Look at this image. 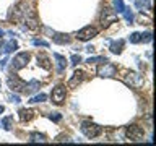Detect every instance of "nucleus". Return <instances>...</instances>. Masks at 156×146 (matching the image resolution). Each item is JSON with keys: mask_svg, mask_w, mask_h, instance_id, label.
Wrapping results in <instances>:
<instances>
[{"mask_svg": "<svg viewBox=\"0 0 156 146\" xmlns=\"http://www.w3.org/2000/svg\"><path fill=\"white\" fill-rule=\"evenodd\" d=\"M122 13H124V16H125V21H129L130 24L133 23V12H132L130 8H127V7H125V10H124Z\"/></svg>", "mask_w": 156, "mask_h": 146, "instance_id": "nucleus-23", "label": "nucleus"}, {"mask_svg": "<svg viewBox=\"0 0 156 146\" xmlns=\"http://www.w3.org/2000/svg\"><path fill=\"white\" fill-rule=\"evenodd\" d=\"M85 50H88V52H94V47H93V46H86Z\"/></svg>", "mask_w": 156, "mask_h": 146, "instance_id": "nucleus-32", "label": "nucleus"}, {"mask_svg": "<svg viewBox=\"0 0 156 146\" xmlns=\"http://www.w3.org/2000/svg\"><path fill=\"white\" fill-rule=\"evenodd\" d=\"M54 58L57 60V71H58V73H63V71H65V68H67L65 57L60 55V54H54Z\"/></svg>", "mask_w": 156, "mask_h": 146, "instance_id": "nucleus-12", "label": "nucleus"}, {"mask_svg": "<svg viewBox=\"0 0 156 146\" xmlns=\"http://www.w3.org/2000/svg\"><path fill=\"white\" fill-rule=\"evenodd\" d=\"M83 78H85V73H83L81 70H76L75 73H73V76L70 78V81H68V86L75 88L76 85H80V83L83 81Z\"/></svg>", "mask_w": 156, "mask_h": 146, "instance_id": "nucleus-11", "label": "nucleus"}, {"mask_svg": "<svg viewBox=\"0 0 156 146\" xmlns=\"http://www.w3.org/2000/svg\"><path fill=\"white\" fill-rule=\"evenodd\" d=\"M117 73V68L114 63H109V60L104 62V65L99 67V70H98V75L102 76V78H111V76H115Z\"/></svg>", "mask_w": 156, "mask_h": 146, "instance_id": "nucleus-7", "label": "nucleus"}, {"mask_svg": "<svg viewBox=\"0 0 156 146\" xmlns=\"http://www.w3.org/2000/svg\"><path fill=\"white\" fill-rule=\"evenodd\" d=\"M101 21H102V24H109V23H114V21H115V15L112 13V10H109V8H102Z\"/></svg>", "mask_w": 156, "mask_h": 146, "instance_id": "nucleus-9", "label": "nucleus"}, {"mask_svg": "<svg viewBox=\"0 0 156 146\" xmlns=\"http://www.w3.org/2000/svg\"><path fill=\"white\" fill-rule=\"evenodd\" d=\"M94 36H98V29L94 26H85L76 33V39L78 41H90Z\"/></svg>", "mask_w": 156, "mask_h": 146, "instance_id": "nucleus-4", "label": "nucleus"}, {"mask_svg": "<svg viewBox=\"0 0 156 146\" xmlns=\"http://www.w3.org/2000/svg\"><path fill=\"white\" fill-rule=\"evenodd\" d=\"M18 114H20V119H21L23 122H28V120H31V119H33L36 112H34L33 109H21V110L18 112Z\"/></svg>", "mask_w": 156, "mask_h": 146, "instance_id": "nucleus-16", "label": "nucleus"}, {"mask_svg": "<svg viewBox=\"0 0 156 146\" xmlns=\"http://www.w3.org/2000/svg\"><path fill=\"white\" fill-rule=\"evenodd\" d=\"M112 7H114L112 12H115V13H122L125 10V5H124L122 0H112Z\"/></svg>", "mask_w": 156, "mask_h": 146, "instance_id": "nucleus-20", "label": "nucleus"}, {"mask_svg": "<svg viewBox=\"0 0 156 146\" xmlns=\"http://www.w3.org/2000/svg\"><path fill=\"white\" fill-rule=\"evenodd\" d=\"M36 58H37V65L42 67L44 70H51L52 68V63H51V60H49V57L46 54H37Z\"/></svg>", "mask_w": 156, "mask_h": 146, "instance_id": "nucleus-10", "label": "nucleus"}, {"mask_svg": "<svg viewBox=\"0 0 156 146\" xmlns=\"http://www.w3.org/2000/svg\"><path fill=\"white\" fill-rule=\"evenodd\" d=\"M33 46H41V47H49V42L47 41H42V39H34L33 41Z\"/></svg>", "mask_w": 156, "mask_h": 146, "instance_id": "nucleus-26", "label": "nucleus"}, {"mask_svg": "<svg viewBox=\"0 0 156 146\" xmlns=\"http://www.w3.org/2000/svg\"><path fill=\"white\" fill-rule=\"evenodd\" d=\"M122 47H124V41L122 39H119L117 42H111V52L112 54H120Z\"/></svg>", "mask_w": 156, "mask_h": 146, "instance_id": "nucleus-19", "label": "nucleus"}, {"mask_svg": "<svg viewBox=\"0 0 156 146\" xmlns=\"http://www.w3.org/2000/svg\"><path fill=\"white\" fill-rule=\"evenodd\" d=\"M81 133L90 140L98 138V136L102 133V127L93 123V122H90V120H85V122H81Z\"/></svg>", "mask_w": 156, "mask_h": 146, "instance_id": "nucleus-1", "label": "nucleus"}, {"mask_svg": "<svg viewBox=\"0 0 156 146\" xmlns=\"http://www.w3.org/2000/svg\"><path fill=\"white\" fill-rule=\"evenodd\" d=\"M140 37H141L140 33H132L130 37H129V41H130L132 44H138V42H140Z\"/></svg>", "mask_w": 156, "mask_h": 146, "instance_id": "nucleus-25", "label": "nucleus"}, {"mask_svg": "<svg viewBox=\"0 0 156 146\" xmlns=\"http://www.w3.org/2000/svg\"><path fill=\"white\" fill-rule=\"evenodd\" d=\"M18 49V42L15 39H10L8 42L3 44V54H10V52H15Z\"/></svg>", "mask_w": 156, "mask_h": 146, "instance_id": "nucleus-15", "label": "nucleus"}, {"mask_svg": "<svg viewBox=\"0 0 156 146\" xmlns=\"http://www.w3.org/2000/svg\"><path fill=\"white\" fill-rule=\"evenodd\" d=\"M46 99H47V96H46V94H42V92H41V94H36V96H33L31 99H29V102H31V104H39V102H44Z\"/></svg>", "mask_w": 156, "mask_h": 146, "instance_id": "nucleus-22", "label": "nucleus"}, {"mask_svg": "<svg viewBox=\"0 0 156 146\" xmlns=\"http://www.w3.org/2000/svg\"><path fill=\"white\" fill-rule=\"evenodd\" d=\"M3 110H5V107H3V106H0V114H2Z\"/></svg>", "mask_w": 156, "mask_h": 146, "instance_id": "nucleus-35", "label": "nucleus"}, {"mask_svg": "<svg viewBox=\"0 0 156 146\" xmlns=\"http://www.w3.org/2000/svg\"><path fill=\"white\" fill-rule=\"evenodd\" d=\"M135 7L140 10V12H146V10L151 8V2L150 0H135Z\"/></svg>", "mask_w": 156, "mask_h": 146, "instance_id": "nucleus-17", "label": "nucleus"}, {"mask_svg": "<svg viewBox=\"0 0 156 146\" xmlns=\"http://www.w3.org/2000/svg\"><path fill=\"white\" fill-rule=\"evenodd\" d=\"M86 62L91 65V63H98V62H107V58L106 57H88Z\"/></svg>", "mask_w": 156, "mask_h": 146, "instance_id": "nucleus-24", "label": "nucleus"}, {"mask_svg": "<svg viewBox=\"0 0 156 146\" xmlns=\"http://www.w3.org/2000/svg\"><path fill=\"white\" fill-rule=\"evenodd\" d=\"M0 54H3V42H0Z\"/></svg>", "mask_w": 156, "mask_h": 146, "instance_id": "nucleus-33", "label": "nucleus"}, {"mask_svg": "<svg viewBox=\"0 0 156 146\" xmlns=\"http://www.w3.org/2000/svg\"><path fill=\"white\" fill-rule=\"evenodd\" d=\"M7 83H8V88L13 92H23L24 91V86H26V83H24L23 80H20L16 75H13V73L7 78Z\"/></svg>", "mask_w": 156, "mask_h": 146, "instance_id": "nucleus-3", "label": "nucleus"}, {"mask_svg": "<svg viewBox=\"0 0 156 146\" xmlns=\"http://www.w3.org/2000/svg\"><path fill=\"white\" fill-rule=\"evenodd\" d=\"M65 96H67V91H65V86L63 85H58L52 89V102L54 104H62L63 101H65Z\"/></svg>", "mask_w": 156, "mask_h": 146, "instance_id": "nucleus-6", "label": "nucleus"}, {"mask_svg": "<svg viewBox=\"0 0 156 146\" xmlns=\"http://www.w3.org/2000/svg\"><path fill=\"white\" fill-rule=\"evenodd\" d=\"M143 135H145V131H143L141 127H138V125L127 127V138H129L130 141H140L141 138H143Z\"/></svg>", "mask_w": 156, "mask_h": 146, "instance_id": "nucleus-5", "label": "nucleus"}, {"mask_svg": "<svg viewBox=\"0 0 156 146\" xmlns=\"http://www.w3.org/2000/svg\"><path fill=\"white\" fill-rule=\"evenodd\" d=\"M46 136L42 133H29V143H46Z\"/></svg>", "mask_w": 156, "mask_h": 146, "instance_id": "nucleus-18", "label": "nucleus"}, {"mask_svg": "<svg viewBox=\"0 0 156 146\" xmlns=\"http://www.w3.org/2000/svg\"><path fill=\"white\" fill-rule=\"evenodd\" d=\"M3 34H5V33H3V29H0V39L3 37Z\"/></svg>", "mask_w": 156, "mask_h": 146, "instance_id": "nucleus-34", "label": "nucleus"}, {"mask_svg": "<svg viewBox=\"0 0 156 146\" xmlns=\"http://www.w3.org/2000/svg\"><path fill=\"white\" fill-rule=\"evenodd\" d=\"M49 119H51L52 122H60L62 120V115L58 114V112H51V114H49Z\"/></svg>", "mask_w": 156, "mask_h": 146, "instance_id": "nucleus-27", "label": "nucleus"}, {"mask_svg": "<svg viewBox=\"0 0 156 146\" xmlns=\"http://www.w3.org/2000/svg\"><path fill=\"white\" fill-rule=\"evenodd\" d=\"M10 101L15 102V104H20V102H21V99H20L18 94H10Z\"/></svg>", "mask_w": 156, "mask_h": 146, "instance_id": "nucleus-30", "label": "nucleus"}, {"mask_svg": "<svg viewBox=\"0 0 156 146\" xmlns=\"http://www.w3.org/2000/svg\"><path fill=\"white\" fill-rule=\"evenodd\" d=\"M2 127H3L5 130H12V127H13V117L12 115L3 117V119H2Z\"/></svg>", "mask_w": 156, "mask_h": 146, "instance_id": "nucleus-21", "label": "nucleus"}, {"mask_svg": "<svg viewBox=\"0 0 156 146\" xmlns=\"http://www.w3.org/2000/svg\"><path fill=\"white\" fill-rule=\"evenodd\" d=\"M39 81L37 80H31L29 83H26V86H24V94H31V92H34V91H37L39 89Z\"/></svg>", "mask_w": 156, "mask_h": 146, "instance_id": "nucleus-14", "label": "nucleus"}, {"mask_svg": "<svg viewBox=\"0 0 156 146\" xmlns=\"http://www.w3.org/2000/svg\"><path fill=\"white\" fill-rule=\"evenodd\" d=\"M70 60H72L73 65H76V63H80V62H81V57H80V55H76V54H73V55L70 57Z\"/></svg>", "mask_w": 156, "mask_h": 146, "instance_id": "nucleus-29", "label": "nucleus"}, {"mask_svg": "<svg viewBox=\"0 0 156 146\" xmlns=\"http://www.w3.org/2000/svg\"><path fill=\"white\" fill-rule=\"evenodd\" d=\"M7 62H8L7 58H3V60L0 62V68H2V70H3V68H5V65H7Z\"/></svg>", "mask_w": 156, "mask_h": 146, "instance_id": "nucleus-31", "label": "nucleus"}, {"mask_svg": "<svg viewBox=\"0 0 156 146\" xmlns=\"http://www.w3.org/2000/svg\"><path fill=\"white\" fill-rule=\"evenodd\" d=\"M29 58H31V55H29V52H20L16 54V55L13 57V60H12V70H21V68H24L28 65V62H29Z\"/></svg>", "mask_w": 156, "mask_h": 146, "instance_id": "nucleus-2", "label": "nucleus"}, {"mask_svg": "<svg viewBox=\"0 0 156 146\" xmlns=\"http://www.w3.org/2000/svg\"><path fill=\"white\" fill-rule=\"evenodd\" d=\"M52 41L55 42V44H70V36L68 34H58V33H54V36H52Z\"/></svg>", "mask_w": 156, "mask_h": 146, "instance_id": "nucleus-13", "label": "nucleus"}, {"mask_svg": "<svg viewBox=\"0 0 156 146\" xmlns=\"http://www.w3.org/2000/svg\"><path fill=\"white\" fill-rule=\"evenodd\" d=\"M151 33H146V34H141V37H140V42H151Z\"/></svg>", "mask_w": 156, "mask_h": 146, "instance_id": "nucleus-28", "label": "nucleus"}, {"mask_svg": "<svg viewBox=\"0 0 156 146\" xmlns=\"http://www.w3.org/2000/svg\"><path fill=\"white\" fill-rule=\"evenodd\" d=\"M125 83L130 85V86H133V88H138V86H141V83H143V78H141L138 73L130 71V73L125 75Z\"/></svg>", "mask_w": 156, "mask_h": 146, "instance_id": "nucleus-8", "label": "nucleus"}]
</instances>
